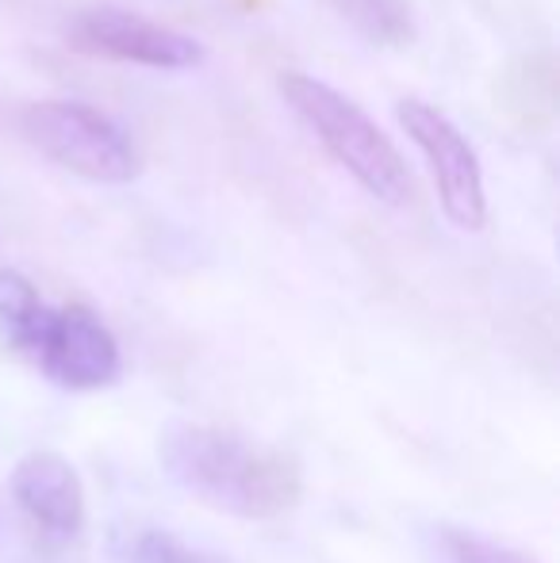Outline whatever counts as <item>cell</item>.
Listing matches in <instances>:
<instances>
[{"label": "cell", "instance_id": "6", "mask_svg": "<svg viewBox=\"0 0 560 563\" xmlns=\"http://www.w3.org/2000/svg\"><path fill=\"white\" fill-rule=\"evenodd\" d=\"M74 38L81 51L97 58L131 62L150 69H193L204 62V43H196L185 31H173L150 15L128 12V8H85L74 20Z\"/></svg>", "mask_w": 560, "mask_h": 563}, {"label": "cell", "instance_id": "11", "mask_svg": "<svg viewBox=\"0 0 560 563\" xmlns=\"http://www.w3.org/2000/svg\"><path fill=\"white\" fill-rule=\"evenodd\" d=\"M123 563H216L204 552L188 549L185 541H177L165 529H142L123 544Z\"/></svg>", "mask_w": 560, "mask_h": 563}, {"label": "cell", "instance_id": "7", "mask_svg": "<svg viewBox=\"0 0 560 563\" xmlns=\"http://www.w3.org/2000/svg\"><path fill=\"white\" fill-rule=\"evenodd\" d=\"M12 498L43 533L77 537L85 526V483L62 452L39 449L15 464Z\"/></svg>", "mask_w": 560, "mask_h": 563}, {"label": "cell", "instance_id": "4", "mask_svg": "<svg viewBox=\"0 0 560 563\" xmlns=\"http://www.w3.org/2000/svg\"><path fill=\"white\" fill-rule=\"evenodd\" d=\"M15 349L28 361H35V368L51 384L66 387V391H100V387H112L123 372L116 334L100 322V314L77 303H43L39 319L31 322V330Z\"/></svg>", "mask_w": 560, "mask_h": 563}, {"label": "cell", "instance_id": "2", "mask_svg": "<svg viewBox=\"0 0 560 563\" xmlns=\"http://www.w3.org/2000/svg\"><path fill=\"white\" fill-rule=\"evenodd\" d=\"M281 92L299 115V123L373 200L388 208H404L411 200V169L388 134L365 115V108L353 104L334 85L311 74H296V69L281 77Z\"/></svg>", "mask_w": 560, "mask_h": 563}, {"label": "cell", "instance_id": "3", "mask_svg": "<svg viewBox=\"0 0 560 563\" xmlns=\"http://www.w3.org/2000/svg\"><path fill=\"white\" fill-rule=\"evenodd\" d=\"M23 142L58 169L92 185H128L142 173V157L128 126L85 100H35L15 115Z\"/></svg>", "mask_w": 560, "mask_h": 563}, {"label": "cell", "instance_id": "8", "mask_svg": "<svg viewBox=\"0 0 560 563\" xmlns=\"http://www.w3.org/2000/svg\"><path fill=\"white\" fill-rule=\"evenodd\" d=\"M322 4L373 46H407L415 35L411 8L404 0H322Z\"/></svg>", "mask_w": 560, "mask_h": 563}, {"label": "cell", "instance_id": "5", "mask_svg": "<svg viewBox=\"0 0 560 563\" xmlns=\"http://www.w3.org/2000/svg\"><path fill=\"white\" fill-rule=\"evenodd\" d=\"M399 126L407 139L419 146L426 169H430L433 192L446 211V219L457 230H484L487 223V196H484V169L472 150V142L461 134V126L449 115H441L426 100H399L396 104Z\"/></svg>", "mask_w": 560, "mask_h": 563}, {"label": "cell", "instance_id": "10", "mask_svg": "<svg viewBox=\"0 0 560 563\" xmlns=\"http://www.w3.org/2000/svg\"><path fill=\"white\" fill-rule=\"evenodd\" d=\"M39 311H43V299L31 288L28 276L0 268V338L15 349L31 330V322L39 319Z\"/></svg>", "mask_w": 560, "mask_h": 563}, {"label": "cell", "instance_id": "1", "mask_svg": "<svg viewBox=\"0 0 560 563\" xmlns=\"http://www.w3.org/2000/svg\"><path fill=\"white\" fill-rule=\"evenodd\" d=\"M157 464L196 503L246 521L281 518L304 495V472L292 452L208 422L165 426Z\"/></svg>", "mask_w": 560, "mask_h": 563}, {"label": "cell", "instance_id": "9", "mask_svg": "<svg viewBox=\"0 0 560 563\" xmlns=\"http://www.w3.org/2000/svg\"><path fill=\"white\" fill-rule=\"evenodd\" d=\"M430 560L433 563H538L526 556V552L507 549V544L487 541V537L472 533V529H457V526L433 529Z\"/></svg>", "mask_w": 560, "mask_h": 563}]
</instances>
